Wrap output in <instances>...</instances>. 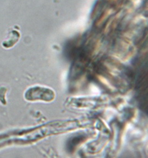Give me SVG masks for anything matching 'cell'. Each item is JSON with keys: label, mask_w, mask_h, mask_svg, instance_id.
I'll return each mask as SVG.
<instances>
[{"label": "cell", "mask_w": 148, "mask_h": 158, "mask_svg": "<svg viewBox=\"0 0 148 158\" xmlns=\"http://www.w3.org/2000/svg\"><path fill=\"white\" fill-rule=\"evenodd\" d=\"M55 92L51 88L44 87H36L28 92V99L51 102L55 98Z\"/></svg>", "instance_id": "6da1fadb"}]
</instances>
